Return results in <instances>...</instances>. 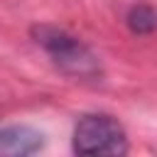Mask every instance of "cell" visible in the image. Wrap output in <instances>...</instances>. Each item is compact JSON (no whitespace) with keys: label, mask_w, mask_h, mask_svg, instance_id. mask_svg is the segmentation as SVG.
I'll list each match as a JSON object with an SVG mask.
<instances>
[{"label":"cell","mask_w":157,"mask_h":157,"mask_svg":"<svg viewBox=\"0 0 157 157\" xmlns=\"http://www.w3.org/2000/svg\"><path fill=\"white\" fill-rule=\"evenodd\" d=\"M44 145V135L29 125H7L0 130V155L22 157L34 155Z\"/></svg>","instance_id":"obj_3"},{"label":"cell","mask_w":157,"mask_h":157,"mask_svg":"<svg viewBox=\"0 0 157 157\" xmlns=\"http://www.w3.org/2000/svg\"><path fill=\"white\" fill-rule=\"evenodd\" d=\"M74 152L76 155H125L128 135L125 128L105 113H88L74 128Z\"/></svg>","instance_id":"obj_2"},{"label":"cell","mask_w":157,"mask_h":157,"mask_svg":"<svg viewBox=\"0 0 157 157\" xmlns=\"http://www.w3.org/2000/svg\"><path fill=\"white\" fill-rule=\"evenodd\" d=\"M34 42L49 54V59L74 78H98L101 64L98 56L74 34L54 25H37L32 29Z\"/></svg>","instance_id":"obj_1"},{"label":"cell","mask_w":157,"mask_h":157,"mask_svg":"<svg viewBox=\"0 0 157 157\" xmlns=\"http://www.w3.org/2000/svg\"><path fill=\"white\" fill-rule=\"evenodd\" d=\"M128 27L135 34H150L157 29V10L150 5H135L128 12Z\"/></svg>","instance_id":"obj_4"}]
</instances>
